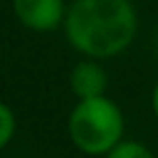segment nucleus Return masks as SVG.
I'll use <instances>...</instances> for the list:
<instances>
[{"label":"nucleus","instance_id":"obj_2","mask_svg":"<svg viewBox=\"0 0 158 158\" xmlns=\"http://www.w3.org/2000/svg\"><path fill=\"white\" fill-rule=\"evenodd\" d=\"M126 133L123 112L107 95L77 100L68 116V135L86 156H105L116 147Z\"/></svg>","mask_w":158,"mask_h":158},{"label":"nucleus","instance_id":"obj_7","mask_svg":"<svg viewBox=\"0 0 158 158\" xmlns=\"http://www.w3.org/2000/svg\"><path fill=\"white\" fill-rule=\"evenodd\" d=\"M151 109H153V114H156V118H158V84H156V89H153V93H151Z\"/></svg>","mask_w":158,"mask_h":158},{"label":"nucleus","instance_id":"obj_4","mask_svg":"<svg viewBox=\"0 0 158 158\" xmlns=\"http://www.w3.org/2000/svg\"><path fill=\"white\" fill-rule=\"evenodd\" d=\"M70 89L77 95V100L100 98L107 91V72L95 58L79 60L70 72Z\"/></svg>","mask_w":158,"mask_h":158},{"label":"nucleus","instance_id":"obj_1","mask_svg":"<svg viewBox=\"0 0 158 158\" xmlns=\"http://www.w3.org/2000/svg\"><path fill=\"white\" fill-rule=\"evenodd\" d=\"M63 26L68 42L81 56L105 60L133 44L137 12L130 0H74Z\"/></svg>","mask_w":158,"mask_h":158},{"label":"nucleus","instance_id":"obj_3","mask_svg":"<svg viewBox=\"0 0 158 158\" xmlns=\"http://www.w3.org/2000/svg\"><path fill=\"white\" fill-rule=\"evenodd\" d=\"M14 14L21 26L35 33H51L65 21L63 0H14Z\"/></svg>","mask_w":158,"mask_h":158},{"label":"nucleus","instance_id":"obj_6","mask_svg":"<svg viewBox=\"0 0 158 158\" xmlns=\"http://www.w3.org/2000/svg\"><path fill=\"white\" fill-rule=\"evenodd\" d=\"M16 133V116L7 102H0V151L12 142Z\"/></svg>","mask_w":158,"mask_h":158},{"label":"nucleus","instance_id":"obj_5","mask_svg":"<svg viewBox=\"0 0 158 158\" xmlns=\"http://www.w3.org/2000/svg\"><path fill=\"white\" fill-rule=\"evenodd\" d=\"M105 158H156L153 151L144 142L137 139H121L109 153H105Z\"/></svg>","mask_w":158,"mask_h":158}]
</instances>
